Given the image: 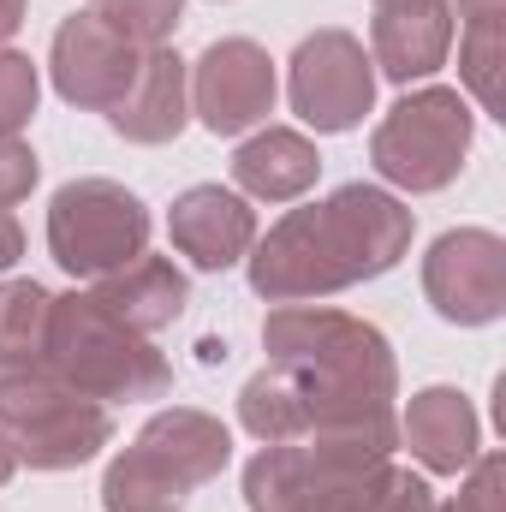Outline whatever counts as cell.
<instances>
[{
  "instance_id": "cell-23",
  "label": "cell",
  "mask_w": 506,
  "mask_h": 512,
  "mask_svg": "<svg viewBox=\"0 0 506 512\" xmlns=\"http://www.w3.org/2000/svg\"><path fill=\"white\" fill-rule=\"evenodd\" d=\"M501 66H506V24H465L459 36V78L483 102V114H501Z\"/></svg>"
},
{
  "instance_id": "cell-31",
  "label": "cell",
  "mask_w": 506,
  "mask_h": 512,
  "mask_svg": "<svg viewBox=\"0 0 506 512\" xmlns=\"http://www.w3.org/2000/svg\"><path fill=\"white\" fill-rule=\"evenodd\" d=\"M298 512H340V501H334L328 489H316V495H310V501H304Z\"/></svg>"
},
{
  "instance_id": "cell-25",
  "label": "cell",
  "mask_w": 506,
  "mask_h": 512,
  "mask_svg": "<svg viewBox=\"0 0 506 512\" xmlns=\"http://www.w3.org/2000/svg\"><path fill=\"white\" fill-rule=\"evenodd\" d=\"M36 149L24 143V137H0V209H12V203H24L30 197V185H36Z\"/></svg>"
},
{
  "instance_id": "cell-20",
  "label": "cell",
  "mask_w": 506,
  "mask_h": 512,
  "mask_svg": "<svg viewBox=\"0 0 506 512\" xmlns=\"http://www.w3.org/2000/svg\"><path fill=\"white\" fill-rule=\"evenodd\" d=\"M48 310H54V292L48 286H36V280H6L0 286V370L42 364Z\"/></svg>"
},
{
  "instance_id": "cell-7",
  "label": "cell",
  "mask_w": 506,
  "mask_h": 512,
  "mask_svg": "<svg viewBox=\"0 0 506 512\" xmlns=\"http://www.w3.org/2000/svg\"><path fill=\"white\" fill-rule=\"evenodd\" d=\"M370 102H376V66H370V48L352 30L328 24V30L298 42V54H292V108H298L304 126L352 131L364 126Z\"/></svg>"
},
{
  "instance_id": "cell-15",
  "label": "cell",
  "mask_w": 506,
  "mask_h": 512,
  "mask_svg": "<svg viewBox=\"0 0 506 512\" xmlns=\"http://www.w3.org/2000/svg\"><path fill=\"white\" fill-rule=\"evenodd\" d=\"M453 48V6H376L370 24V66H381L393 84L429 78Z\"/></svg>"
},
{
  "instance_id": "cell-4",
  "label": "cell",
  "mask_w": 506,
  "mask_h": 512,
  "mask_svg": "<svg viewBox=\"0 0 506 512\" xmlns=\"http://www.w3.org/2000/svg\"><path fill=\"white\" fill-rule=\"evenodd\" d=\"M0 429L30 471H78L114 441L108 405L60 382L48 364L0 370Z\"/></svg>"
},
{
  "instance_id": "cell-9",
  "label": "cell",
  "mask_w": 506,
  "mask_h": 512,
  "mask_svg": "<svg viewBox=\"0 0 506 512\" xmlns=\"http://www.w3.org/2000/svg\"><path fill=\"white\" fill-rule=\"evenodd\" d=\"M274 108V60L251 36H221L191 66V114L215 137H239Z\"/></svg>"
},
{
  "instance_id": "cell-22",
  "label": "cell",
  "mask_w": 506,
  "mask_h": 512,
  "mask_svg": "<svg viewBox=\"0 0 506 512\" xmlns=\"http://www.w3.org/2000/svg\"><path fill=\"white\" fill-rule=\"evenodd\" d=\"M84 12H96L114 36H126L131 48H167V36L179 30L185 0H90Z\"/></svg>"
},
{
  "instance_id": "cell-6",
  "label": "cell",
  "mask_w": 506,
  "mask_h": 512,
  "mask_svg": "<svg viewBox=\"0 0 506 512\" xmlns=\"http://www.w3.org/2000/svg\"><path fill=\"white\" fill-rule=\"evenodd\" d=\"M149 245V209L120 179H72L48 203V251L66 274L102 280Z\"/></svg>"
},
{
  "instance_id": "cell-21",
  "label": "cell",
  "mask_w": 506,
  "mask_h": 512,
  "mask_svg": "<svg viewBox=\"0 0 506 512\" xmlns=\"http://www.w3.org/2000/svg\"><path fill=\"white\" fill-rule=\"evenodd\" d=\"M102 507L108 512H185L191 489L179 477H167L155 459H143L137 447H126L108 465V477H102Z\"/></svg>"
},
{
  "instance_id": "cell-10",
  "label": "cell",
  "mask_w": 506,
  "mask_h": 512,
  "mask_svg": "<svg viewBox=\"0 0 506 512\" xmlns=\"http://www.w3.org/2000/svg\"><path fill=\"white\" fill-rule=\"evenodd\" d=\"M137 66H143V48H131L126 36H114L96 12H72V18L54 30L48 72H54V90H60L72 108L108 114V108L131 90Z\"/></svg>"
},
{
  "instance_id": "cell-1",
  "label": "cell",
  "mask_w": 506,
  "mask_h": 512,
  "mask_svg": "<svg viewBox=\"0 0 506 512\" xmlns=\"http://www.w3.org/2000/svg\"><path fill=\"white\" fill-rule=\"evenodd\" d=\"M411 251V209L381 185H340L328 203L292 209L251 256V286L268 304L328 298L387 274Z\"/></svg>"
},
{
  "instance_id": "cell-26",
  "label": "cell",
  "mask_w": 506,
  "mask_h": 512,
  "mask_svg": "<svg viewBox=\"0 0 506 512\" xmlns=\"http://www.w3.org/2000/svg\"><path fill=\"white\" fill-rule=\"evenodd\" d=\"M501 453H483V459H471V483H465V495L453 501V512H501Z\"/></svg>"
},
{
  "instance_id": "cell-13",
  "label": "cell",
  "mask_w": 506,
  "mask_h": 512,
  "mask_svg": "<svg viewBox=\"0 0 506 512\" xmlns=\"http://www.w3.org/2000/svg\"><path fill=\"white\" fill-rule=\"evenodd\" d=\"M131 447H137L143 459H155L167 477H179L185 489H203L209 477H221V465H227V453H233V435H227L209 411L173 405V411H155Z\"/></svg>"
},
{
  "instance_id": "cell-14",
  "label": "cell",
  "mask_w": 506,
  "mask_h": 512,
  "mask_svg": "<svg viewBox=\"0 0 506 512\" xmlns=\"http://www.w3.org/2000/svg\"><path fill=\"white\" fill-rule=\"evenodd\" d=\"M90 298H96L108 316H120L131 334H161V328H173V322L185 316L191 286H185V274L173 268V256L143 251V256H131L126 268L102 274Z\"/></svg>"
},
{
  "instance_id": "cell-24",
  "label": "cell",
  "mask_w": 506,
  "mask_h": 512,
  "mask_svg": "<svg viewBox=\"0 0 506 512\" xmlns=\"http://www.w3.org/2000/svg\"><path fill=\"white\" fill-rule=\"evenodd\" d=\"M36 96H42V78L24 54L0 48V137H18L36 114Z\"/></svg>"
},
{
  "instance_id": "cell-30",
  "label": "cell",
  "mask_w": 506,
  "mask_h": 512,
  "mask_svg": "<svg viewBox=\"0 0 506 512\" xmlns=\"http://www.w3.org/2000/svg\"><path fill=\"white\" fill-rule=\"evenodd\" d=\"M12 471H18V447H12V435L0 429V483H12Z\"/></svg>"
},
{
  "instance_id": "cell-11",
  "label": "cell",
  "mask_w": 506,
  "mask_h": 512,
  "mask_svg": "<svg viewBox=\"0 0 506 512\" xmlns=\"http://www.w3.org/2000/svg\"><path fill=\"white\" fill-rule=\"evenodd\" d=\"M173 245H179V256H191L209 274L245 262L256 245L251 203L239 191H227V185H191V191H179V203H173Z\"/></svg>"
},
{
  "instance_id": "cell-28",
  "label": "cell",
  "mask_w": 506,
  "mask_h": 512,
  "mask_svg": "<svg viewBox=\"0 0 506 512\" xmlns=\"http://www.w3.org/2000/svg\"><path fill=\"white\" fill-rule=\"evenodd\" d=\"M18 256H24V233H18V221L0 209V268H12Z\"/></svg>"
},
{
  "instance_id": "cell-18",
  "label": "cell",
  "mask_w": 506,
  "mask_h": 512,
  "mask_svg": "<svg viewBox=\"0 0 506 512\" xmlns=\"http://www.w3.org/2000/svg\"><path fill=\"white\" fill-rule=\"evenodd\" d=\"M239 423L251 429L256 441H304L310 435V399H304V382L280 364L256 370L245 393H239Z\"/></svg>"
},
{
  "instance_id": "cell-17",
  "label": "cell",
  "mask_w": 506,
  "mask_h": 512,
  "mask_svg": "<svg viewBox=\"0 0 506 512\" xmlns=\"http://www.w3.org/2000/svg\"><path fill=\"white\" fill-rule=\"evenodd\" d=\"M316 173H322L316 143H310L304 131H286V126H268V131H256V137H245L239 155H233L239 191H251L262 203H292V197H304V191L316 185Z\"/></svg>"
},
{
  "instance_id": "cell-16",
  "label": "cell",
  "mask_w": 506,
  "mask_h": 512,
  "mask_svg": "<svg viewBox=\"0 0 506 512\" xmlns=\"http://www.w3.org/2000/svg\"><path fill=\"white\" fill-rule=\"evenodd\" d=\"M399 441L423 459V471L459 477L477 459V411L459 387H423L399 417Z\"/></svg>"
},
{
  "instance_id": "cell-27",
  "label": "cell",
  "mask_w": 506,
  "mask_h": 512,
  "mask_svg": "<svg viewBox=\"0 0 506 512\" xmlns=\"http://www.w3.org/2000/svg\"><path fill=\"white\" fill-rule=\"evenodd\" d=\"M465 24H506V0H459Z\"/></svg>"
},
{
  "instance_id": "cell-32",
  "label": "cell",
  "mask_w": 506,
  "mask_h": 512,
  "mask_svg": "<svg viewBox=\"0 0 506 512\" xmlns=\"http://www.w3.org/2000/svg\"><path fill=\"white\" fill-rule=\"evenodd\" d=\"M376 6H435V0H376Z\"/></svg>"
},
{
  "instance_id": "cell-5",
  "label": "cell",
  "mask_w": 506,
  "mask_h": 512,
  "mask_svg": "<svg viewBox=\"0 0 506 512\" xmlns=\"http://www.w3.org/2000/svg\"><path fill=\"white\" fill-rule=\"evenodd\" d=\"M471 155V102L459 90L405 96L370 137V161L399 191H447Z\"/></svg>"
},
{
  "instance_id": "cell-12",
  "label": "cell",
  "mask_w": 506,
  "mask_h": 512,
  "mask_svg": "<svg viewBox=\"0 0 506 512\" xmlns=\"http://www.w3.org/2000/svg\"><path fill=\"white\" fill-rule=\"evenodd\" d=\"M191 120V72L173 48H143L131 90L108 108V126L126 143H173Z\"/></svg>"
},
{
  "instance_id": "cell-2",
  "label": "cell",
  "mask_w": 506,
  "mask_h": 512,
  "mask_svg": "<svg viewBox=\"0 0 506 512\" xmlns=\"http://www.w3.org/2000/svg\"><path fill=\"white\" fill-rule=\"evenodd\" d=\"M268 364L292 370L310 399V429L352 423V417H393L399 370L387 334L322 304H280L262 322Z\"/></svg>"
},
{
  "instance_id": "cell-8",
  "label": "cell",
  "mask_w": 506,
  "mask_h": 512,
  "mask_svg": "<svg viewBox=\"0 0 506 512\" xmlns=\"http://www.w3.org/2000/svg\"><path fill=\"white\" fill-rule=\"evenodd\" d=\"M423 292L435 316L459 328H483L506 310V245L489 227H459L441 233L423 256Z\"/></svg>"
},
{
  "instance_id": "cell-3",
  "label": "cell",
  "mask_w": 506,
  "mask_h": 512,
  "mask_svg": "<svg viewBox=\"0 0 506 512\" xmlns=\"http://www.w3.org/2000/svg\"><path fill=\"white\" fill-rule=\"evenodd\" d=\"M42 364L90 399H161L173 387V364L149 346V334H131L120 316H108L90 292H66L48 310V346Z\"/></svg>"
},
{
  "instance_id": "cell-29",
  "label": "cell",
  "mask_w": 506,
  "mask_h": 512,
  "mask_svg": "<svg viewBox=\"0 0 506 512\" xmlns=\"http://www.w3.org/2000/svg\"><path fill=\"white\" fill-rule=\"evenodd\" d=\"M24 24V0H0V42Z\"/></svg>"
},
{
  "instance_id": "cell-33",
  "label": "cell",
  "mask_w": 506,
  "mask_h": 512,
  "mask_svg": "<svg viewBox=\"0 0 506 512\" xmlns=\"http://www.w3.org/2000/svg\"><path fill=\"white\" fill-rule=\"evenodd\" d=\"M429 512H453V507H441V501H435V507H429Z\"/></svg>"
},
{
  "instance_id": "cell-19",
  "label": "cell",
  "mask_w": 506,
  "mask_h": 512,
  "mask_svg": "<svg viewBox=\"0 0 506 512\" xmlns=\"http://www.w3.org/2000/svg\"><path fill=\"white\" fill-rule=\"evenodd\" d=\"M316 495V471L304 459L298 441H262L251 465H245V507L251 512H298Z\"/></svg>"
}]
</instances>
